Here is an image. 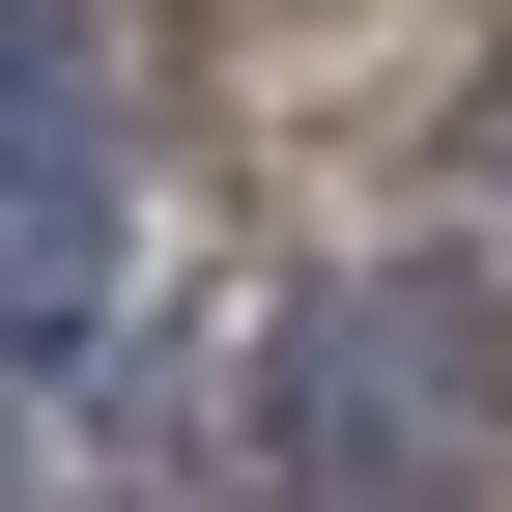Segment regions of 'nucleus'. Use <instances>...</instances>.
Segmentation results:
<instances>
[{
  "instance_id": "f257e3e1",
  "label": "nucleus",
  "mask_w": 512,
  "mask_h": 512,
  "mask_svg": "<svg viewBox=\"0 0 512 512\" xmlns=\"http://www.w3.org/2000/svg\"><path fill=\"white\" fill-rule=\"evenodd\" d=\"M313 456L342 484H484L512 456V313L484 285H342L313 313Z\"/></svg>"
},
{
  "instance_id": "f03ea898",
  "label": "nucleus",
  "mask_w": 512,
  "mask_h": 512,
  "mask_svg": "<svg viewBox=\"0 0 512 512\" xmlns=\"http://www.w3.org/2000/svg\"><path fill=\"white\" fill-rule=\"evenodd\" d=\"M86 171H114V57L57 0H0V200H86Z\"/></svg>"
}]
</instances>
